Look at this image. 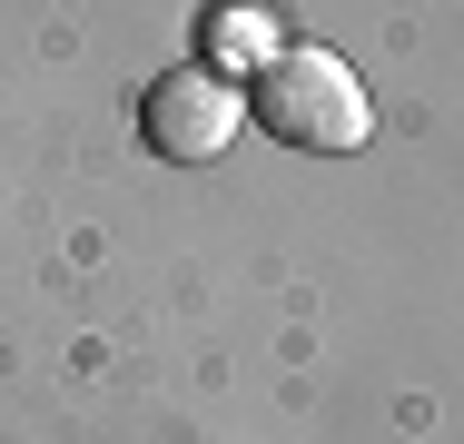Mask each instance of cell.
<instances>
[{
	"label": "cell",
	"instance_id": "6da1fadb",
	"mask_svg": "<svg viewBox=\"0 0 464 444\" xmlns=\"http://www.w3.org/2000/svg\"><path fill=\"white\" fill-rule=\"evenodd\" d=\"M247 119L286 139V149H316V159H346V149H366L375 109H366V80L336 60V50H306V40H286L277 60L257 70L247 89Z\"/></svg>",
	"mask_w": 464,
	"mask_h": 444
},
{
	"label": "cell",
	"instance_id": "7a4b0ae2",
	"mask_svg": "<svg viewBox=\"0 0 464 444\" xmlns=\"http://www.w3.org/2000/svg\"><path fill=\"white\" fill-rule=\"evenodd\" d=\"M237 89L218 80V70H169V80L139 99V129H149V149L159 159H218V149H237Z\"/></svg>",
	"mask_w": 464,
	"mask_h": 444
},
{
	"label": "cell",
	"instance_id": "3957f363",
	"mask_svg": "<svg viewBox=\"0 0 464 444\" xmlns=\"http://www.w3.org/2000/svg\"><path fill=\"white\" fill-rule=\"evenodd\" d=\"M208 60H218V70H267V60H277L267 10H257V0H218V10H208Z\"/></svg>",
	"mask_w": 464,
	"mask_h": 444
}]
</instances>
